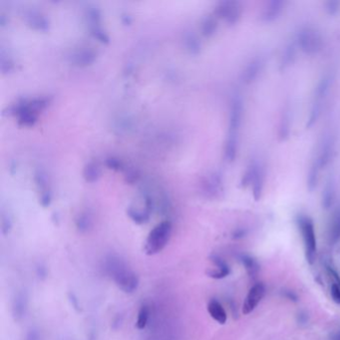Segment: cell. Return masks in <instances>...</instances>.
<instances>
[{
    "mask_svg": "<svg viewBox=\"0 0 340 340\" xmlns=\"http://www.w3.org/2000/svg\"><path fill=\"white\" fill-rule=\"evenodd\" d=\"M105 270L116 285L125 293H133L137 290L139 277L121 258L109 256L105 261Z\"/></svg>",
    "mask_w": 340,
    "mask_h": 340,
    "instance_id": "6da1fadb",
    "label": "cell"
},
{
    "mask_svg": "<svg viewBox=\"0 0 340 340\" xmlns=\"http://www.w3.org/2000/svg\"><path fill=\"white\" fill-rule=\"evenodd\" d=\"M173 231V225L170 220H164L158 223L150 232L145 243V254L155 256L161 253L168 245Z\"/></svg>",
    "mask_w": 340,
    "mask_h": 340,
    "instance_id": "7a4b0ae2",
    "label": "cell"
},
{
    "mask_svg": "<svg viewBox=\"0 0 340 340\" xmlns=\"http://www.w3.org/2000/svg\"><path fill=\"white\" fill-rule=\"evenodd\" d=\"M297 224L304 243L306 260L310 265H312L316 255V237L313 221L308 215L300 214L297 217Z\"/></svg>",
    "mask_w": 340,
    "mask_h": 340,
    "instance_id": "3957f363",
    "label": "cell"
},
{
    "mask_svg": "<svg viewBox=\"0 0 340 340\" xmlns=\"http://www.w3.org/2000/svg\"><path fill=\"white\" fill-rule=\"evenodd\" d=\"M243 101L239 95L233 97L230 106L229 134L225 144L239 146V132L243 122Z\"/></svg>",
    "mask_w": 340,
    "mask_h": 340,
    "instance_id": "277c9868",
    "label": "cell"
},
{
    "mask_svg": "<svg viewBox=\"0 0 340 340\" xmlns=\"http://www.w3.org/2000/svg\"><path fill=\"white\" fill-rule=\"evenodd\" d=\"M296 43L298 48L305 54H316L321 50L322 37L314 28L305 27L298 32Z\"/></svg>",
    "mask_w": 340,
    "mask_h": 340,
    "instance_id": "5b68a950",
    "label": "cell"
},
{
    "mask_svg": "<svg viewBox=\"0 0 340 340\" xmlns=\"http://www.w3.org/2000/svg\"><path fill=\"white\" fill-rule=\"evenodd\" d=\"M214 14L228 24H236L242 15L241 4L237 1H221L217 4Z\"/></svg>",
    "mask_w": 340,
    "mask_h": 340,
    "instance_id": "8992f818",
    "label": "cell"
},
{
    "mask_svg": "<svg viewBox=\"0 0 340 340\" xmlns=\"http://www.w3.org/2000/svg\"><path fill=\"white\" fill-rule=\"evenodd\" d=\"M264 182H265V175L263 168L261 165L254 163L249 167L248 171L246 172V175L244 176V182L245 185L250 186L253 189V193L255 198L258 200L263 192L264 189Z\"/></svg>",
    "mask_w": 340,
    "mask_h": 340,
    "instance_id": "52a82bcc",
    "label": "cell"
},
{
    "mask_svg": "<svg viewBox=\"0 0 340 340\" xmlns=\"http://www.w3.org/2000/svg\"><path fill=\"white\" fill-rule=\"evenodd\" d=\"M266 294V286L262 282L256 283L249 291L243 304V313L250 314L253 312Z\"/></svg>",
    "mask_w": 340,
    "mask_h": 340,
    "instance_id": "ba28073f",
    "label": "cell"
},
{
    "mask_svg": "<svg viewBox=\"0 0 340 340\" xmlns=\"http://www.w3.org/2000/svg\"><path fill=\"white\" fill-rule=\"evenodd\" d=\"M28 309V295L25 290H19L16 292L11 306L12 316L15 321L22 320Z\"/></svg>",
    "mask_w": 340,
    "mask_h": 340,
    "instance_id": "9c48e42d",
    "label": "cell"
},
{
    "mask_svg": "<svg viewBox=\"0 0 340 340\" xmlns=\"http://www.w3.org/2000/svg\"><path fill=\"white\" fill-rule=\"evenodd\" d=\"M210 261L212 262V264L216 268V270L206 271L207 276L214 278V279H221V278H224L225 276H228L230 274L231 270L223 260H221L217 256H212V257H210Z\"/></svg>",
    "mask_w": 340,
    "mask_h": 340,
    "instance_id": "30bf717a",
    "label": "cell"
},
{
    "mask_svg": "<svg viewBox=\"0 0 340 340\" xmlns=\"http://www.w3.org/2000/svg\"><path fill=\"white\" fill-rule=\"evenodd\" d=\"M284 3L282 1H272L264 8L262 12V20L264 22H273L280 17Z\"/></svg>",
    "mask_w": 340,
    "mask_h": 340,
    "instance_id": "8fae6325",
    "label": "cell"
},
{
    "mask_svg": "<svg viewBox=\"0 0 340 340\" xmlns=\"http://www.w3.org/2000/svg\"><path fill=\"white\" fill-rule=\"evenodd\" d=\"M204 192L208 196V197H217L219 193L222 192V183L218 175L216 174H211L209 175L205 182L203 184Z\"/></svg>",
    "mask_w": 340,
    "mask_h": 340,
    "instance_id": "7c38bea8",
    "label": "cell"
},
{
    "mask_svg": "<svg viewBox=\"0 0 340 340\" xmlns=\"http://www.w3.org/2000/svg\"><path fill=\"white\" fill-rule=\"evenodd\" d=\"M207 311L210 317L219 324H224L228 319V315L221 305V303L216 299H210L207 304Z\"/></svg>",
    "mask_w": 340,
    "mask_h": 340,
    "instance_id": "4fadbf2b",
    "label": "cell"
},
{
    "mask_svg": "<svg viewBox=\"0 0 340 340\" xmlns=\"http://www.w3.org/2000/svg\"><path fill=\"white\" fill-rule=\"evenodd\" d=\"M26 22L28 23L29 26H31L35 30H40V31H45L48 29L49 24L48 20L45 16H43L41 13L38 11H29L25 15Z\"/></svg>",
    "mask_w": 340,
    "mask_h": 340,
    "instance_id": "5bb4252c",
    "label": "cell"
},
{
    "mask_svg": "<svg viewBox=\"0 0 340 340\" xmlns=\"http://www.w3.org/2000/svg\"><path fill=\"white\" fill-rule=\"evenodd\" d=\"M328 240L332 245L340 240V207L333 212L330 219L328 228Z\"/></svg>",
    "mask_w": 340,
    "mask_h": 340,
    "instance_id": "9a60e30c",
    "label": "cell"
},
{
    "mask_svg": "<svg viewBox=\"0 0 340 340\" xmlns=\"http://www.w3.org/2000/svg\"><path fill=\"white\" fill-rule=\"evenodd\" d=\"M263 67H264V63L262 62L261 59H255L251 61L247 65L245 71L243 72L244 81L247 83L254 82L258 78L259 74L262 72Z\"/></svg>",
    "mask_w": 340,
    "mask_h": 340,
    "instance_id": "2e32d148",
    "label": "cell"
},
{
    "mask_svg": "<svg viewBox=\"0 0 340 340\" xmlns=\"http://www.w3.org/2000/svg\"><path fill=\"white\" fill-rule=\"evenodd\" d=\"M96 59V54L91 49H82L77 51L73 56V62L78 66H87L93 63Z\"/></svg>",
    "mask_w": 340,
    "mask_h": 340,
    "instance_id": "e0dca14e",
    "label": "cell"
},
{
    "mask_svg": "<svg viewBox=\"0 0 340 340\" xmlns=\"http://www.w3.org/2000/svg\"><path fill=\"white\" fill-rule=\"evenodd\" d=\"M336 196L335 185L332 181H329L325 184L322 192V205L324 208H330L334 203Z\"/></svg>",
    "mask_w": 340,
    "mask_h": 340,
    "instance_id": "ac0fdd59",
    "label": "cell"
},
{
    "mask_svg": "<svg viewBox=\"0 0 340 340\" xmlns=\"http://www.w3.org/2000/svg\"><path fill=\"white\" fill-rule=\"evenodd\" d=\"M150 210L148 209H140L136 207H129L127 210L128 215L131 217V219L138 223V224H143L149 221L150 219Z\"/></svg>",
    "mask_w": 340,
    "mask_h": 340,
    "instance_id": "d6986e66",
    "label": "cell"
},
{
    "mask_svg": "<svg viewBox=\"0 0 340 340\" xmlns=\"http://www.w3.org/2000/svg\"><path fill=\"white\" fill-rule=\"evenodd\" d=\"M99 177H100V168L96 163L91 162L88 165H86L84 169V178L87 182L94 183L99 179Z\"/></svg>",
    "mask_w": 340,
    "mask_h": 340,
    "instance_id": "ffe728a7",
    "label": "cell"
},
{
    "mask_svg": "<svg viewBox=\"0 0 340 340\" xmlns=\"http://www.w3.org/2000/svg\"><path fill=\"white\" fill-rule=\"evenodd\" d=\"M76 228L80 233H87L92 226V219L86 212L80 213L76 218Z\"/></svg>",
    "mask_w": 340,
    "mask_h": 340,
    "instance_id": "44dd1931",
    "label": "cell"
},
{
    "mask_svg": "<svg viewBox=\"0 0 340 340\" xmlns=\"http://www.w3.org/2000/svg\"><path fill=\"white\" fill-rule=\"evenodd\" d=\"M149 317H150V308L147 304H143L140 307V310L138 312V317H137V321H136V327L139 330H143L146 328L148 321H149Z\"/></svg>",
    "mask_w": 340,
    "mask_h": 340,
    "instance_id": "7402d4cb",
    "label": "cell"
},
{
    "mask_svg": "<svg viewBox=\"0 0 340 340\" xmlns=\"http://www.w3.org/2000/svg\"><path fill=\"white\" fill-rule=\"evenodd\" d=\"M185 43H186V47L188 49V51L191 54H198L200 52L201 49V43L198 39V37L193 34V33H189L186 35L185 38Z\"/></svg>",
    "mask_w": 340,
    "mask_h": 340,
    "instance_id": "603a6c76",
    "label": "cell"
},
{
    "mask_svg": "<svg viewBox=\"0 0 340 340\" xmlns=\"http://www.w3.org/2000/svg\"><path fill=\"white\" fill-rule=\"evenodd\" d=\"M216 27H217L216 21L213 17H211V16L205 17L202 23V33H203V35L209 37L215 32Z\"/></svg>",
    "mask_w": 340,
    "mask_h": 340,
    "instance_id": "cb8c5ba5",
    "label": "cell"
},
{
    "mask_svg": "<svg viewBox=\"0 0 340 340\" xmlns=\"http://www.w3.org/2000/svg\"><path fill=\"white\" fill-rule=\"evenodd\" d=\"M242 262H243L246 270L248 271L249 274L255 276L258 273L260 268H259L258 263L253 258H251L249 256H243L242 257Z\"/></svg>",
    "mask_w": 340,
    "mask_h": 340,
    "instance_id": "d4e9b609",
    "label": "cell"
},
{
    "mask_svg": "<svg viewBox=\"0 0 340 340\" xmlns=\"http://www.w3.org/2000/svg\"><path fill=\"white\" fill-rule=\"evenodd\" d=\"M35 181H36V184H37V186L39 187L41 193L46 192V191H49L48 188H47V186H48L47 177H46V175H45L42 171H38V172L35 174Z\"/></svg>",
    "mask_w": 340,
    "mask_h": 340,
    "instance_id": "484cf974",
    "label": "cell"
},
{
    "mask_svg": "<svg viewBox=\"0 0 340 340\" xmlns=\"http://www.w3.org/2000/svg\"><path fill=\"white\" fill-rule=\"evenodd\" d=\"M91 33L94 35L95 38H97L101 42H108L109 41V36L107 33L101 28L100 25L96 26H91Z\"/></svg>",
    "mask_w": 340,
    "mask_h": 340,
    "instance_id": "4316f807",
    "label": "cell"
},
{
    "mask_svg": "<svg viewBox=\"0 0 340 340\" xmlns=\"http://www.w3.org/2000/svg\"><path fill=\"white\" fill-rule=\"evenodd\" d=\"M330 295L336 303L340 304V281H333L330 287Z\"/></svg>",
    "mask_w": 340,
    "mask_h": 340,
    "instance_id": "83f0119b",
    "label": "cell"
},
{
    "mask_svg": "<svg viewBox=\"0 0 340 340\" xmlns=\"http://www.w3.org/2000/svg\"><path fill=\"white\" fill-rule=\"evenodd\" d=\"M12 229V222L10 218L6 215H2L1 219V232L3 236H7Z\"/></svg>",
    "mask_w": 340,
    "mask_h": 340,
    "instance_id": "f1b7e54d",
    "label": "cell"
},
{
    "mask_svg": "<svg viewBox=\"0 0 340 340\" xmlns=\"http://www.w3.org/2000/svg\"><path fill=\"white\" fill-rule=\"evenodd\" d=\"M106 165L113 170H121L122 169V163L120 162V160L115 159V158H109L106 161Z\"/></svg>",
    "mask_w": 340,
    "mask_h": 340,
    "instance_id": "f546056e",
    "label": "cell"
},
{
    "mask_svg": "<svg viewBox=\"0 0 340 340\" xmlns=\"http://www.w3.org/2000/svg\"><path fill=\"white\" fill-rule=\"evenodd\" d=\"M26 340H41V335L39 330L35 327H31L26 334Z\"/></svg>",
    "mask_w": 340,
    "mask_h": 340,
    "instance_id": "4dcf8cb0",
    "label": "cell"
},
{
    "mask_svg": "<svg viewBox=\"0 0 340 340\" xmlns=\"http://www.w3.org/2000/svg\"><path fill=\"white\" fill-rule=\"evenodd\" d=\"M68 299L72 305V307L76 310V311H80V303H79V299L78 297L76 296V294L74 292H69L68 293Z\"/></svg>",
    "mask_w": 340,
    "mask_h": 340,
    "instance_id": "1f68e13d",
    "label": "cell"
},
{
    "mask_svg": "<svg viewBox=\"0 0 340 340\" xmlns=\"http://www.w3.org/2000/svg\"><path fill=\"white\" fill-rule=\"evenodd\" d=\"M50 203H51V193H50V191H46V192L41 193V195H40V204L44 207H46V206H48L50 204Z\"/></svg>",
    "mask_w": 340,
    "mask_h": 340,
    "instance_id": "d6a6232c",
    "label": "cell"
},
{
    "mask_svg": "<svg viewBox=\"0 0 340 340\" xmlns=\"http://www.w3.org/2000/svg\"><path fill=\"white\" fill-rule=\"evenodd\" d=\"M36 274H37V276H38L40 279L46 278V276H47V270H46L45 266L39 264V265L36 267Z\"/></svg>",
    "mask_w": 340,
    "mask_h": 340,
    "instance_id": "836d02e7",
    "label": "cell"
},
{
    "mask_svg": "<svg viewBox=\"0 0 340 340\" xmlns=\"http://www.w3.org/2000/svg\"><path fill=\"white\" fill-rule=\"evenodd\" d=\"M333 340H340V333H338V334H336L335 336H334V338H333Z\"/></svg>",
    "mask_w": 340,
    "mask_h": 340,
    "instance_id": "e575fe53",
    "label": "cell"
}]
</instances>
